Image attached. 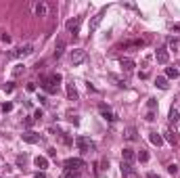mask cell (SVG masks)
<instances>
[{"label": "cell", "mask_w": 180, "mask_h": 178, "mask_svg": "<svg viewBox=\"0 0 180 178\" xmlns=\"http://www.w3.org/2000/svg\"><path fill=\"white\" fill-rule=\"evenodd\" d=\"M80 23H82V17H73L65 23V29L69 32V34H78V29H80Z\"/></svg>", "instance_id": "8"}, {"label": "cell", "mask_w": 180, "mask_h": 178, "mask_svg": "<svg viewBox=\"0 0 180 178\" xmlns=\"http://www.w3.org/2000/svg\"><path fill=\"white\" fill-rule=\"evenodd\" d=\"M119 65H122V67H124V71H132V69L136 67V63L132 61V59H128V57H122V61H119Z\"/></svg>", "instance_id": "15"}, {"label": "cell", "mask_w": 180, "mask_h": 178, "mask_svg": "<svg viewBox=\"0 0 180 178\" xmlns=\"http://www.w3.org/2000/svg\"><path fill=\"white\" fill-rule=\"evenodd\" d=\"M155 86L161 90H168V80L163 78V75H159V78H155Z\"/></svg>", "instance_id": "18"}, {"label": "cell", "mask_w": 180, "mask_h": 178, "mask_svg": "<svg viewBox=\"0 0 180 178\" xmlns=\"http://www.w3.org/2000/svg\"><path fill=\"white\" fill-rule=\"evenodd\" d=\"M98 111H101V115H103L107 122H115V120H118V117H115V113H113L107 105H98Z\"/></svg>", "instance_id": "11"}, {"label": "cell", "mask_w": 180, "mask_h": 178, "mask_svg": "<svg viewBox=\"0 0 180 178\" xmlns=\"http://www.w3.org/2000/svg\"><path fill=\"white\" fill-rule=\"evenodd\" d=\"M153 120H155V113L149 111V113H147V122H153Z\"/></svg>", "instance_id": "33"}, {"label": "cell", "mask_w": 180, "mask_h": 178, "mask_svg": "<svg viewBox=\"0 0 180 178\" xmlns=\"http://www.w3.org/2000/svg\"><path fill=\"white\" fill-rule=\"evenodd\" d=\"M0 40L4 42V44H8V42H11V36H8V34H2V38H0Z\"/></svg>", "instance_id": "31"}, {"label": "cell", "mask_w": 180, "mask_h": 178, "mask_svg": "<svg viewBox=\"0 0 180 178\" xmlns=\"http://www.w3.org/2000/svg\"><path fill=\"white\" fill-rule=\"evenodd\" d=\"M63 75L61 74H52V75H42V90L44 92H48V94H57V90H59V84H61Z\"/></svg>", "instance_id": "1"}, {"label": "cell", "mask_w": 180, "mask_h": 178, "mask_svg": "<svg viewBox=\"0 0 180 178\" xmlns=\"http://www.w3.org/2000/svg\"><path fill=\"white\" fill-rule=\"evenodd\" d=\"M23 69H25V65H15V71H13V74L19 75V74H23Z\"/></svg>", "instance_id": "27"}, {"label": "cell", "mask_w": 180, "mask_h": 178, "mask_svg": "<svg viewBox=\"0 0 180 178\" xmlns=\"http://www.w3.org/2000/svg\"><path fill=\"white\" fill-rule=\"evenodd\" d=\"M13 88H15L13 82H7V84H4V90H7V92H13Z\"/></svg>", "instance_id": "29"}, {"label": "cell", "mask_w": 180, "mask_h": 178, "mask_svg": "<svg viewBox=\"0 0 180 178\" xmlns=\"http://www.w3.org/2000/svg\"><path fill=\"white\" fill-rule=\"evenodd\" d=\"M63 53H65V40H63V38H59V40H57V44H55V59H61Z\"/></svg>", "instance_id": "13"}, {"label": "cell", "mask_w": 180, "mask_h": 178, "mask_svg": "<svg viewBox=\"0 0 180 178\" xmlns=\"http://www.w3.org/2000/svg\"><path fill=\"white\" fill-rule=\"evenodd\" d=\"M149 140H151L153 145H157V147H159V145H163V138H161L157 132H151V134H149Z\"/></svg>", "instance_id": "19"}, {"label": "cell", "mask_w": 180, "mask_h": 178, "mask_svg": "<svg viewBox=\"0 0 180 178\" xmlns=\"http://www.w3.org/2000/svg\"><path fill=\"white\" fill-rule=\"evenodd\" d=\"M34 11H36V15H38V17H46L48 7H46V2H38V4L34 7Z\"/></svg>", "instance_id": "14"}, {"label": "cell", "mask_w": 180, "mask_h": 178, "mask_svg": "<svg viewBox=\"0 0 180 178\" xmlns=\"http://www.w3.org/2000/svg\"><path fill=\"white\" fill-rule=\"evenodd\" d=\"M2 109H4V111H11V109H13V105H11V103H4V105H2Z\"/></svg>", "instance_id": "34"}, {"label": "cell", "mask_w": 180, "mask_h": 178, "mask_svg": "<svg viewBox=\"0 0 180 178\" xmlns=\"http://www.w3.org/2000/svg\"><path fill=\"white\" fill-rule=\"evenodd\" d=\"M65 178H80V170H65Z\"/></svg>", "instance_id": "23"}, {"label": "cell", "mask_w": 180, "mask_h": 178, "mask_svg": "<svg viewBox=\"0 0 180 178\" xmlns=\"http://www.w3.org/2000/svg\"><path fill=\"white\" fill-rule=\"evenodd\" d=\"M166 138L170 140V143H174V134H172V132H166Z\"/></svg>", "instance_id": "35"}, {"label": "cell", "mask_w": 180, "mask_h": 178, "mask_svg": "<svg viewBox=\"0 0 180 178\" xmlns=\"http://www.w3.org/2000/svg\"><path fill=\"white\" fill-rule=\"evenodd\" d=\"M105 13H107V7H103L97 15H94V17H92V21H90V25H88V32H90V34H92V32H94V29H97L98 25H101V21H103Z\"/></svg>", "instance_id": "6"}, {"label": "cell", "mask_w": 180, "mask_h": 178, "mask_svg": "<svg viewBox=\"0 0 180 178\" xmlns=\"http://www.w3.org/2000/svg\"><path fill=\"white\" fill-rule=\"evenodd\" d=\"M69 61H71V65H82L84 61H86V50H82V48H73L69 53Z\"/></svg>", "instance_id": "4"}, {"label": "cell", "mask_w": 180, "mask_h": 178, "mask_svg": "<svg viewBox=\"0 0 180 178\" xmlns=\"http://www.w3.org/2000/svg\"><path fill=\"white\" fill-rule=\"evenodd\" d=\"M136 157H138L140 161H142V164H145V161H149V153H147L145 149H140V153H138V155H136Z\"/></svg>", "instance_id": "24"}, {"label": "cell", "mask_w": 180, "mask_h": 178, "mask_svg": "<svg viewBox=\"0 0 180 178\" xmlns=\"http://www.w3.org/2000/svg\"><path fill=\"white\" fill-rule=\"evenodd\" d=\"M82 168H86V161L80 157H69L65 159V170H82Z\"/></svg>", "instance_id": "5"}, {"label": "cell", "mask_w": 180, "mask_h": 178, "mask_svg": "<svg viewBox=\"0 0 180 178\" xmlns=\"http://www.w3.org/2000/svg\"><path fill=\"white\" fill-rule=\"evenodd\" d=\"M17 165H25V155H19V157H17Z\"/></svg>", "instance_id": "30"}, {"label": "cell", "mask_w": 180, "mask_h": 178, "mask_svg": "<svg viewBox=\"0 0 180 178\" xmlns=\"http://www.w3.org/2000/svg\"><path fill=\"white\" fill-rule=\"evenodd\" d=\"M178 120H180V113H178V109H174V107H172V109H170V122H174V124H176Z\"/></svg>", "instance_id": "21"}, {"label": "cell", "mask_w": 180, "mask_h": 178, "mask_svg": "<svg viewBox=\"0 0 180 178\" xmlns=\"http://www.w3.org/2000/svg\"><path fill=\"white\" fill-rule=\"evenodd\" d=\"M155 59H157V63L166 65V63L170 61V53H168V48H157V50H155Z\"/></svg>", "instance_id": "9"}, {"label": "cell", "mask_w": 180, "mask_h": 178, "mask_svg": "<svg viewBox=\"0 0 180 178\" xmlns=\"http://www.w3.org/2000/svg\"><path fill=\"white\" fill-rule=\"evenodd\" d=\"M170 48H180V40L178 38H170Z\"/></svg>", "instance_id": "25"}, {"label": "cell", "mask_w": 180, "mask_h": 178, "mask_svg": "<svg viewBox=\"0 0 180 178\" xmlns=\"http://www.w3.org/2000/svg\"><path fill=\"white\" fill-rule=\"evenodd\" d=\"M34 53V46L32 44H25V46H19L15 48V50H11V53H7L8 59H23V57H29Z\"/></svg>", "instance_id": "2"}, {"label": "cell", "mask_w": 180, "mask_h": 178, "mask_svg": "<svg viewBox=\"0 0 180 178\" xmlns=\"http://www.w3.org/2000/svg\"><path fill=\"white\" fill-rule=\"evenodd\" d=\"M168 172H170V174H178V165L170 164V165H168Z\"/></svg>", "instance_id": "26"}, {"label": "cell", "mask_w": 180, "mask_h": 178, "mask_svg": "<svg viewBox=\"0 0 180 178\" xmlns=\"http://www.w3.org/2000/svg\"><path fill=\"white\" fill-rule=\"evenodd\" d=\"M21 140H23V143H28V145H36V143H40V134H38V132L28 130V132H23V134H21Z\"/></svg>", "instance_id": "7"}, {"label": "cell", "mask_w": 180, "mask_h": 178, "mask_svg": "<svg viewBox=\"0 0 180 178\" xmlns=\"http://www.w3.org/2000/svg\"><path fill=\"white\" fill-rule=\"evenodd\" d=\"M134 159H136V153H134L132 149H124L122 151V161H124V164H132Z\"/></svg>", "instance_id": "12"}, {"label": "cell", "mask_w": 180, "mask_h": 178, "mask_svg": "<svg viewBox=\"0 0 180 178\" xmlns=\"http://www.w3.org/2000/svg\"><path fill=\"white\" fill-rule=\"evenodd\" d=\"M124 138H128V140H136V128L134 126H130V128H126V132H124Z\"/></svg>", "instance_id": "17"}, {"label": "cell", "mask_w": 180, "mask_h": 178, "mask_svg": "<svg viewBox=\"0 0 180 178\" xmlns=\"http://www.w3.org/2000/svg\"><path fill=\"white\" fill-rule=\"evenodd\" d=\"M67 96H69L71 101H76V99H78V90H76L73 84H67Z\"/></svg>", "instance_id": "20"}, {"label": "cell", "mask_w": 180, "mask_h": 178, "mask_svg": "<svg viewBox=\"0 0 180 178\" xmlns=\"http://www.w3.org/2000/svg\"><path fill=\"white\" fill-rule=\"evenodd\" d=\"M122 174L126 178H138V172L132 168V164H124V161H122Z\"/></svg>", "instance_id": "10"}, {"label": "cell", "mask_w": 180, "mask_h": 178, "mask_svg": "<svg viewBox=\"0 0 180 178\" xmlns=\"http://www.w3.org/2000/svg\"><path fill=\"white\" fill-rule=\"evenodd\" d=\"M76 145H78V149L82 151V153H88V151H94V149H97V145L92 143L88 136H78V138H76Z\"/></svg>", "instance_id": "3"}, {"label": "cell", "mask_w": 180, "mask_h": 178, "mask_svg": "<svg viewBox=\"0 0 180 178\" xmlns=\"http://www.w3.org/2000/svg\"><path fill=\"white\" fill-rule=\"evenodd\" d=\"M145 178H159V176H157V174H147Z\"/></svg>", "instance_id": "37"}, {"label": "cell", "mask_w": 180, "mask_h": 178, "mask_svg": "<svg viewBox=\"0 0 180 178\" xmlns=\"http://www.w3.org/2000/svg\"><path fill=\"white\" fill-rule=\"evenodd\" d=\"M34 178H46V176H44V172H36Z\"/></svg>", "instance_id": "36"}, {"label": "cell", "mask_w": 180, "mask_h": 178, "mask_svg": "<svg viewBox=\"0 0 180 178\" xmlns=\"http://www.w3.org/2000/svg\"><path fill=\"white\" fill-rule=\"evenodd\" d=\"M42 115H44V111H42V109H38V111H36V113H34V120H40Z\"/></svg>", "instance_id": "32"}, {"label": "cell", "mask_w": 180, "mask_h": 178, "mask_svg": "<svg viewBox=\"0 0 180 178\" xmlns=\"http://www.w3.org/2000/svg\"><path fill=\"white\" fill-rule=\"evenodd\" d=\"M147 105H149V109H155V107H157V101H155V99H149V103H147Z\"/></svg>", "instance_id": "28"}, {"label": "cell", "mask_w": 180, "mask_h": 178, "mask_svg": "<svg viewBox=\"0 0 180 178\" xmlns=\"http://www.w3.org/2000/svg\"><path fill=\"white\" fill-rule=\"evenodd\" d=\"M34 164H36V168H40V170H46V168H48V159L42 157V155H38V157H34Z\"/></svg>", "instance_id": "16"}, {"label": "cell", "mask_w": 180, "mask_h": 178, "mask_svg": "<svg viewBox=\"0 0 180 178\" xmlns=\"http://www.w3.org/2000/svg\"><path fill=\"white\" fill-rule=\"evenodd\" d=\"M178 75H180L178 69H174V67H168L166 69V78H178Z\"/></svg>", "instance_id": "22"}]
</instances>
